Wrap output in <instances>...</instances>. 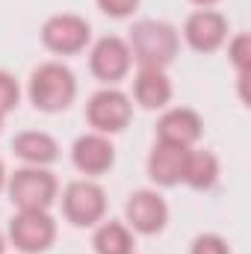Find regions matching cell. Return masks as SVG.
Masks as SVG:
<instances>
[{
    "mask_svg": "<svg viewBox=\"0 0 251 254\" xmlns=\"http://www.w3.org/2000/svg\"><path fill=\"white\" fill-rule=\"evenodd\" d=\"M187 151L189 148L169 145V142L154 145V151H151V157H148V175H151V181L160 184V187H175V184L184 178Z\"/></svg>",
    "mask_w": 251,
    "mask_h": 254,
    "instance_id": "7c38bea8",
    "label": "cell"
},
{
    "mask_svg": "<svg viewBox=\"0 0 251 254\" xmlns=\"http://www.w3.org/2000/svg\"><path fill=\"white\" fill-rule=\"evenodd\" d=\"M130 48H127L125 39L119 36H107L101 39L95 48H92V57H89V65H92V74L98 80H107V83H116L122 80L127 71H130Z\"/></svg>",
    "mask_w": 251,
    "mask_h": 254,
    "instance_id": "ba28073f",
    "label": "cell"
},
{
    "mask_svg": "<svg viewBox=\"0 0 251 254\" xmlns=\"http://www.w3.org/2000/svg\"><path fill=\"white\" fill-rule=\"evenodd\" d=\"M63 207L68 222H74L77 228H89V225L101 222V216L107 210V195L92 181H77L65 190Z\"/></svg>",
    "mask_w": 251,
    "mask_h": 254,
    "instance_id": "5b68a950",
    "label": "cell"
},
{
    "mask_svg": "<svg viewBox=\"0 0 251 254\" xmlns=\"http://www.w3.org/2000/svg\"><path fill=\"white\" fill-rule=\"evenodd\" d=\"M6 252V240H3V234H0V254Z\"/></svg>",
    "mask_w": 251,
    "mask_h": 254,
    "instance_id": "cb8c5ba5",
    "label": "cell"
},
{
    "mask_svg": "<svg viewBox=\"0 0 251 254\" xmlns=\"http://www.w3.org/2000/svg\"><path fill=\"white\" fill-rule=\"evenodd\" d=\"M192 254H231L228 252V243L216 234H204L192 243Z\"/></svg>",
    "mask_w": 251,
    "mask_h": 254,
    "instance_id": "ffe728a7",
    "label": "cell"
},
{
    "mask_svg": "<svg viewBox=\"0 0 251 254\" xmlns=\"http://www.w3.org/2000/svg\"><path fill=\"white\" fill-rule=\"evenodd\" d=\"M192 3H198V6H213V3H219V0H192Z\"/></svg>",
    "mask_w": 251,
    "mask_h": 254,
    "instance_id": "603a6c76",
    "label": "cell"
},
{
    "mask_svg": "<svg viewBox=\"0 0 251 254\" xmlns=\"http://www.w3.org/2000/svg\"><path fill=\"white\" fill-rule=\"evenodd\" d=\"M89 24L80 15H54L42 27V42L54 54H80L89 45Z\"/></svg>",
    "mask_w": 251,
    "mask_h": 254,
    "instance_id": "52a82bcc",
    "label": "cell"
},
{
    "mask_svg": "<svg viewBox=\"0 0 251 254\" xmlns=\"http://www.w3.org/2000/svg\"><path fill=\"white\" fill-rule=\"evenodd\" d=\"M18 83H15V77L12 74H6V71H0V116H6L9 110H15L18 107Z\"/></svg>",
    "mask_w": 251,
    "mask_h": 254,
    "instance_id": "ac0fdd59",
    "label": "cell"
},
{
    "mask_svg": "<svg viewBox=\"0 0 251 254\" xmlns=\"http://www.w3.org/2000/svg\"><path fill=\"white\" fill-rule=\"evenodd\" d=\"M9 195L21 210H48L57 198V178L39 166L21 169L9 181Z\"/></svg>",
    "mask_w": 251,
    "mask_h": 254,
    "instance_id": "3957f363",
    "label": "cell"
},
{
    "mask_svg": "<svg viewBox=\"0 0 251 254\" xmlns=\"http://www.w3.org/2000/svg\"><path fill=\"white\" fill-rule=\"evenodd\" d=\"M95 252L98 254H133V237L125 225L107 222L95 234Z\"/></svg>",
    "mask_w": 251,
    "mask_h": 254,
    "instance_id": "e0dca14e",
    "label": "cell"
},
{
    "mask_svg": "<svg viewBox=\"0 0 251 254\" xmlns=\"http://www.w3.org/2000/svg\"><path fill=\"white\" fill-rule=\"evenodd\" d=\"M3 184H6V169H3V160H0V190H3Z\"/></svg>",
    "mask_w": 251,
    "mask_h": 254,
    "instance_id": "7402d4cb",
    "label": "cell"
},
{
    "mask_svg": "<svg viewBox=\"0 0 251 254\" xmlns=\"http://www.w3.org/2000/svg\"><path fill=\"white\" fill-rule=\"evenodd\" d=\"M231 60H234L237 68H240V77H246L249 63H251V39H249V33H240V36L231 42Z\"/></svg>",
    "mask_w": 251,
    "mask_h": 254,
    "instance_id": "d6986e66",
    "label": "cell"
},
{
    "mask_svg": "<svg viewBox=\"0 0 251 254\" xmlns=\"http://www.w3.org/2000/svg\"><path fill=\"white\" fill-rule=\"evenodd\" d=\"M133 95L145 110H160L172 101V83H169L166 71H160V68H139Z\"/></svg>",
    "mask_w": 251,
    "mask_h": 254,
    "instance_id": "5bb4252c",
    "label": "cell"
},
{
    "mask_svg": "<svg viewBox=\"0 0 251 254\" xmlns=\"http://www.w3.org/2000/svg\"><path fill=\"white\" fill-rule=\"evenodd\" d=\"M184 36H187V42L195 51L210 54V51H216L225 42L228 21L219 12H213V9H198L195 15H189L187 27H184Z\"/></svg>",
    "mask_w": 251,
    "mask_h": 254,
    "instance_id": "8fae6325",
    "label": "cell"
},
{
    "mask_svg": "<svg viewBox=\"0 0 251 254\" xmlns=\"http://www.w3.org/2000/svg\"><path fill=\"white\" fill-rule=\"evenodd\" d=\"M71 160L83 175H104L116 160V148L104 133H86L74 142Z\"/></svg>",
    "mask_w": 251,
    "mask_h": 254,
    "instance_id": "30bf717a",
    "label": "cell"
},
{
    "mask_svg": "<svg viewBox=\"0 0 251 254\" xmlns=\"http://www.w3.org/2000/svg\"><path fill=\"white\" fill-rule=\"evenodd\" d=\"M130 98L119 89H104L98 95H92L89 101V125L95 127L98 133H119L125 130L127 122H130Z\"/></svg>",
    "mask_w": 251,
    "mask_h": 254,
    "instance_id": "8992f818",
    "label": "cell"
},
{
    "mask_svg": "<svg viewBox=\"0 0 251 254\" xmlns=\"http://www.w3.org/2000/svg\"><path fill=\"white\" fill-rule=\"evenodd\" d=\"M130 57L139 68H166L178 57V30L166 21H139L130 30Z\"/></svg>",
    "mask_w": 251,
    "mask_h": 254,
    "instance_id": "6da1fadb",
    "label": "cell"
},
{
    "mask_svg": "<svg viewBox=\"0 0 251 254\" xmlns=\"http://www.w3.org/2000/svg\"><path fill=\"white\" fill-rule=\"evenodd\" d=\"M0 127H3V116H0Z\"/></svg>",
    "mask_w": 251,
    "mask_h": 254,
    "instance_id": "d4e9b609",
    "label": "cell"
},
{
    "mask_svg": "<svg viewBox=\"0 0 251 254\" xmlns=\"http://www.w3.org/2000/svg\"><path fill=\"white\" fill-rule=\"evenodd\" d=\"M9 237L15 249H21L24 254H39L54 246L57 225L48 216V210H21L9 225Z\"/></svg>",
    "mask_w": 251,
    "mask_h": 254,
    "instance_id": "277c9868",
    "label": "cell"
},
{
    "mask_svg": "<svg viewBox=\"0 0 251 254\" xmlns=\"http://www.w3.org/2000/svg\"><path fill=\"white\" fill-rule=\"evenodd\" d=\"M77 95V80L74 74L60 63H45L33 71L30 80V101L42 113H60L65 110Z\"/></svg>",
    "mask_w": 251,
    "mask_h": 254,
    "instance_id": "7a4b0ae2",
    "label": "cell"
},
{
    "mask_svg": "<svg viewBox=\"0 0 251 254\" xmlns=\"http://www.w3.org/2000/svg\"><path fill=\"white\" fill-rule=\"evenodd\" d=\"M15 154L33 166H45V163H54L60 157V145L54 136L48 133H39V130H27V133H18L15 142H12Z\"/></svg>",
    "mask_w": 251,
    "mask_h": 254,
    "instance_id": "9a60e30c",
    "label": "cell"
},
{
    "mask_svg": "<svg viewBox=\"0 0 251 254\" xmlns=\"http://www.w3.org/2000/svg\"><path fill=\"white\" fill-rule=\"evenodd\" d=\"M216 178H219V160L210 151H187L181 181H187L195 190H207V187L216 184Z\"/></svg>",
    "mask_w": 251,
    "mask_h": 254,
    "instance_id": "2e32d148",
    "label": "cell"
},
{
    "mask_svg": "<svg viewBox=\"0 0 251 254\" xmlns=\"http://www.w3.org/2000/svg\"><path fill=\"white\" fill-rule=\"evenodd\" d=\"M157 133H160V142L189 148V145L198 142V136H201V119H198V113H192L187 107H178V110H169V113L160 119Z\"/></svg>",
    "mask_w": 251,
    "mask_h": 254,
    "instance_id": "4fadbf2b",
    "label": "cell"
},
{
    "mask_svg": "<svg viewBox=\"0 0 251 254\" xmlns=\"http://www.w3.org/2000/svg\"><path fill=\"white\" fill-rule=\"evenodd\" d=\"M125 213H127L130 228L139 231V234H157V231L166 228V219H169V207H166L163 195H157L151 190L133 192Z\"/></svg>",
    "mask_w": 251,
    "mask_h": 254,
    "instance_id": "9c48e42d",
    "label": "cell"
},
{
    "mask_svg": "<svg viewBox=\"0 0 251 254\" xmlns=\"http://www.w3.org/2000/svg\"><path fill=\"white\" fill-rule=\"evenodd\" d=\"M98 6L107 15H113V18H125V15H130L139 6V0H98Z\"/></svg>",
    "mask_w": 251,
    "mask_h": 254,
    "instance_id": "44dd1931",
    "label": "cell"
}]
</instances>
